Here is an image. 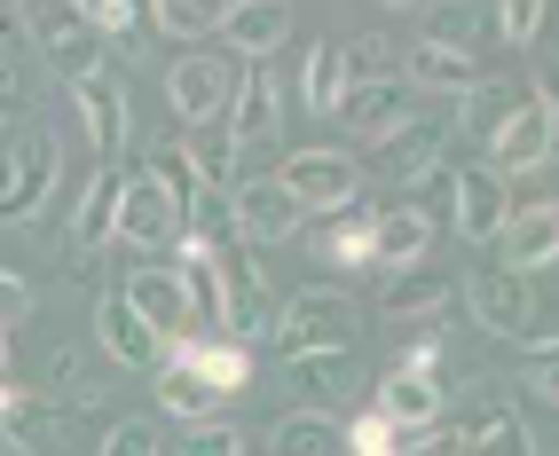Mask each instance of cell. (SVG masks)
<instances>
[{"label":"cell","instance_id":"43","mask_svg":"<svg viewBox=\"0 0 559 456\" xmlns=\"http://www.w3.org/2000/svg\"><path fill=\"white\" fill-rule=\"evenodd\" d=\"M95 456H158V425H151V417H119Z\"/></svg>","mask_w":559,"mask_h":456},{"label":"cell","instance_id":"48","mask_svg":"<svg viewBox=\"0 0 559 456\" xmlns=\"http://www.w3.org/2000/svg\"><path fill=\"white\" fill-rule=\"evenodd\" d=\"M528 386H536L544 401H559V338H544V355L528 362Z\"/></svg>","mask_w":559,"mask_h":456},{"label":"cell","instance_id":"42","mask_svg":"<svg viewBox=\"0 0 559 456\" xmlns=\"http://www.w3.org/2000/svg\"><path fill=\"white\" fill-rule=\"evenodd\" d=\"M536 24H544V0H504V9H489V32H497V40H512V48H528Z\"/></svg>","mask_w":559,"mask_h":456},{"label":"cell","instance_id":"9","mask_svg":"<svg viewBox=\"0 0 559 456\" xmlns=\"http://www.w3.org/2000/svg\"><path fill=\"white\" fill-rule=\"evenodd\" d=\"M284 386H292V401H300L308 417L347 409V401L362 394V347H347V355H300V362H284Z\"/></svg>","mask_w":559,"mask_h":456},{"label":"cell","instance_id":"21","mask_svg":"<svg viewBox=\"0 0 559 456\" xmlns=\"http://www.w3.org/2000/svg\"><path fill=\"white\" fill-rule=\"evenodd\" d=\"M426 252H433V220L418 205H386L379 228H370V268L409 276V268H426Z\"/></svg>","mask_w":559,"mask_h":456},{"label":"cell","instance_id":"19","mask_svg":"<svg viewBox=\"0 0 559 456\" xmlns=\"http://www.w3.org/2000/svg\"><path fill=\"white\" fill-rule=\"evenodd\" d=\"M497 268H512V276H536V268H551L559 260V205L544 197V205H512V220H504V237H497Z\"/></svg>","mask_w":559,"mask_h":456},{"label":"cell","instance_id":"22","mask_svg":"<svg viewBox=\"0 0 559 456\" xmlns=\"http://www.w3.org/2000/svg\"><path fill=\"white\" fill-rule=\"evenodd\" d=\"M119 189H127V173H119V166H95L87 197H80V220H71V237H63V252H71V260H95L110 237H119Z\"/></svg>","mask_w":559,"mask_h":456},{"label":"cell","instance_id":"24","mask_svg":"<svg viewBox=\"0 0 559 456\" xmlns=\"http://www.w3.org/2000/svg\"><path fill=\"white\" fill-rule=\"evenodd\" d=\"M370 228H379V213L355 197L347 213H331V220H300V237H308L316 260H331V268H370Z\"/></svg>","mask_w":559,"mask_h":456},{"label":"cell","instance_id":"16","mask_svg":"<svg viewBox=\"0 0 559 456\" xmlns=\"http://www.w3.org/2000/svg\"><path fill=\"white\" fill-rule=\"evenodd\" d=\"M71 103H80V127H87V142H95V158H103V166H119V158H127V142H134V110H127V87L103 71V80L71 87Z\"/></svg>","mask_w":559,"mask_h":456},{"label":"cell","instance_id":"6","mask_svg":"<svg viewBox=\"0 0 559 456\" xmlns=\"http://www.w3.org/2000/svg\"><path fill=\"white\" fill-rule=\"evenodd\" d=\"M457 299H465V315L489 331V338H536V284L528 276L473 268V276H457Z\"/></svg>","mask_w":559,"mask_h":456},{"label":"cell","instance_id":"17","mask_svg":"<svg viewBox=\"0 0 559 456\" xmlns=\"http://www.w3.org/2000/svg\"><path fill=\"white\" fill-rule=\"evenodd\" d=\"M370 409H379L394 433H433V425H450V394H441V377H418V370L379 377V401H370Z\"/></svg>","mask_w":559,"mask_h":456},{"label":"cell","instance_id":"46","mask_svg":"<svg viewBox=\"0 0 559 456\" xmlns=\"http://www.w3.org/2000/svg\"><path fill=\"white\" fill-rule=\"evenodd\" d=\"M433 362H441V331L426 323L418 338H409V347H402V370H418V377H433Z\"/></svg>","mask_w":559,"mask_h":456},{"label":"cell","instance_id":"23","mask_svg":"<svg viewBox=\"0 0 559 456\" xmlns=\"http://www.w3.org/2000/svg\"><path fill=\"white\" fill-rule=\"evenodd\" d=\"M110 370L95 347H56V362H48V401L56 409H103L110 401Z\"/></svg>","mask_w":559,"mask_h":456},{"label":"cell","instance_id":"15","mask_svg":"<svg viewBox=\"0 0 559 456\" xmlns=\"http://www.w3.org/2000/svg\"><path fill=\"white\" fill-rule=\"evenodd\" d=\"M71 425V409H56L40 386H0V441L16 456H48Z\"/></svg>","mask_w":559,"mask_h":456},{"label":"cell","instance_id":"5","mask_svg":"<svg viewBox=\"0 0 559 456\" xmlns=\"http://www.w3.org/2000/svg\"><path fill=\"white\" fill-rule=\"evenodd\" d=\"M24 24H32L24 40L40 48V63L56 71L63 87H87V80H103V56H110V48L87 32V16H80V9H24Z\"/></svg>","mask_w":559,"mask_h":456},{"label":"cell","instance_id":"13","mask_svg":"<svg viewBox=\"0 0 559 456\" xmlns=\"http://www.w3.org/2000/svg\"><path fill=\"white\" fill-rule=\"evenodd\" d=\"M551 149H559V110H544V103L528 95V103H520V119L489 142V158H480V166H489L497 181H512V173L551 166Z\"/></svg>","mask_w":559,"mask_h":456},{"label":"cell","instance_id":"50","mask_svg":"<svg viewBox=\"0 0 559 456\" xmlns=\"http://www.w3.org/2000/svg\"><path fill=\"white\" fill-rule=\"evenodd\" d=\"M0 386H9V331H0Z\"/></svg>","mask_w":559,"mask_h":456},{"label":"cell","instance_id":"45","mask_svg":"<svg viewBox=\"0 0 559 456\" xmlns=\"http://www.w3.org/2000/svg\"><path fill=\"white\" fill-rule=\"evenodd\" d=\"M32 308H40V291H32V284L16 276V268H0V331H16V323H24Z\"/></svg>","mask_w":559,"mask_h":456},{"label":"cell","instance_id":"30","mask_svg":"<svg viewBox=\"0 0 559 456\" xmlns=\"http://www.w3.org/2000/svg\"><path fill=\"white\" fill-rule=\"evenodd\" d=\"M80 16H87V32H95L119 63H142V56H151V9H127V0H87Z\"/></svg>","mask_w":559,"mask_h":456},{"label":"cell","instance_id":"25","mask_svg":"<svg viewBox=\"0 0 559 456\" xmlns=\"http://www.w3.org/2000/svg\"><path fill=\"white\" fill-rule=\"evenodd\" d=\"M221 32H229L237 63H269L284 48V32H292V9H276V0H237V9H221Z\"/></svg>","mask_w":559,"mask_h":456},{"label":"cell","instance_id":"34","mask_svg":"<svg viewBox=\"0 0 559 456\" xmlns=\"http://www.w3.org/2000/svg\"><path fill=\"white\" fill-rule=\"evenodd\" d=\"M504 417H512V386H504V377H465L450 425L457 433H489V425H504Z\"/></svg>","mask_w":559,"mask_h":456},{"label":"cell","instance_id":"29","mask_svg":"<svg viewBox=\"0 0 559 456\" xmlns=\"http://www.w3.org/2000/svg\"><path fill=\"white\" fill-rule=\"evenodd\" d=\"M520 103H528V87H520V80H480V87L457 95V127H465L473 142H497V134L520 119Z\"/></svg>","mask_w":559,"mask_h":456},{"label":"cell","instance_id":"11","mask_svg":"<svg viewBox=\"0 0 559 456\" xmlns=\"http://www.w3.org/2000/svg\"><path fill=\"white\" fill-rule=\"evenodd\" d=\"M95 355H103L110 370H151V377H158V362H166V338H158L151 323H142L119 291H110V299H95Z\"/></svg>","mask_w":559,"mask_h":456},{"label":"cell","instance_id":"31","mask_svg":"<svg viewBox=\"0 0 559 456\" xmlns=\"http://www.w3.org/2000/svg\"><path fill=\"white\" fill-rule=\"evenodd\" d=\"M340 103H347V56H340V40H316L300 63V110L340 119Z\"/></svg>","mask_w":559,"mask_h":456},{"label":"cell","instance_id":"7","mask_svg":"<svg viewBox=\"0 0 559 456\" xmlns=\"http://www.w3.org/2000/svg\"><path fill=\"white\" fill-rule=\"evenodd\" d=\"M269 323H276V291L260 276V260L245 244H221V331H229V347L269 338Z\"/></svg>","mask_w":559,"mask_h":456},{"label":"cell","instance_id":"47","mask_svg":"<svg viewBox=\"0 0 559 456\" xmlns=\"http://www.w3.org/2000/svg\"><path fill=\"white\" fill-rule=\"evenodd\" d=\"M402 456H465V441H457V425H433L418 441H402Z\"/></svg>","mask_w":559,"mask_h":456},{"label":"cell","instance_id":"26","mask_svg":"<svg viewBox=\"0 0 559 456\" xmlns=\"http://www.w3.org/2000/svg\"><path fill=\"white\" fill-rule=\"evenodd\" d=\"M402 87H409V95H465V87H480V63H473L465 48L418 40V48L402 56Z\"/></svg>","mask_w":559,"mask_h":456},{"label":"cell","instance_id":"4","mask_svg":"<svg viewBox=\"0 0 559 456\" xmlns=\"http://www.w3.org/2000/svg\"><path fill=\"white\" fill-rule=\"evenodd\" d=\"M276 181H284V197L300 205V220H331V213H347L362 197V166L347 149H292L276 166Z\"/></svg>","mask_w":559,"mask_h":456},{"label":"cell","instance_id":"38","mask_svg":"<svg viewBox=\"0 0 559 456\" xmlns=\"http://www.w3.org/2000/svg\"><path fill=\"white\" fill-rule=\"evenodd\" d=\"M418 24H426L418 40H441V48H465L473 56V40L489 32V9H426Z\"/></svg>","mask_w":559,"mask_h":456},{"label":"cell","instance_id":"32","mask_svg":"<svg viewBox=\"0 0 559 456\" xmlns=\"http://www.w3.org/2000/svg\"><path fill=\"white\" fill-rule=\"evenodd\" d=\"M269 456H347V425H340V417L292 409V417L269 425Z\"/></svg>","mask_w":559,"mask_h":456},{"label":"cell","instance_id":"40","mask_svg":"<svg viewBox=\"0 0 559 456\" xmlns=\"http://www.w3.org/2000/svg\"><path fill=\"white\" fill-rule=\"evenodd\" d=\"M465 441V456H536V433H528V417H504V425H489V433H457Z\"/></svg>","mask_w":559,"mask_h":456},{"label":"cell","instance_id":"28","mask_svg":"<svg viewBox=\"0 0 559 456\" xmlns=\"http://www.w3.org/2000/svg\"><path fill=\"white\" fill-rule=\"evenodd\" d=\"M158 409L174 417L181 433H198V425H221V409H229V401H221L190 362H174V355H166V362H158Z\"/></svg>","mask_w":559,"mask_h":456},{"label":"cell","instance_id":"2","mask_svg":"<svg viewBox=\"0 0 559 456\" xmlns=\"http://www.w3.org/2000/svg\"><path fill=\"white\" fill-rule=\"evenodd\" d=\"M237 80H245V63H237V56L190 48V56H174V71H166V110H174V119L190 127V134H205V127L229 119Z\"/></svg>","mask_w":559,"mask_h":456},{"label":"cell","instance_id":"1","mask_svg":"<svg viewBox=\"0 0 559 456\" xmlns=\"http://www.w3.org/2000/svg\"><path fill=\"white\" fill-rule=\"evenodd\" d=\"M269 338L284 347V362H300V355H347L355 338H362V308H355L347 291H331V284L292 291V299H276Z\"/></svg>","mask_w":559,"mask_h":456},{"label":"cell","instance_id":"41","mask_svg":"<svg viewBox=\"0 0 559 456\" xmlns=\"http://www.w3.org/2000/svg\"><path fill=\"white\" fill-rule=\"evenodd\" d=\"M402 441H418V433H394L379 409H362L347 425V456H402Z\"/></svg>","mask_w":559,"mask_h":456},{"label":"cell","instance_id":"35","mask_svg":"<svg viewBox=\"0 0 559 456\" xmlns=\"http://www.w3.org/2000/svg\"><path fill=\"white\" fill-rule=\"evenodd\" d=\"M151 32H166V40H181V48H198L205 32H221V9H213V0H158V9H151Z\"/></svg>","mask_w":559,"mask_h":456},{"label":"cell","instance_id":"49","mask_svg":"<svg viewBox=\"0 0 559 456\" xmlns=\"http://www.w3.org/2000/svg\"><path fill=\"white\" fill-rule=\"evenodd\" d=\"M528 95H536L544 110H559V56H544V63H536V87H528Z\"/></svg>","mask_w":559,"mask_h":456},{"label":"cell","instance_id":"44","mask_svg":"<svg viewBox=\"0 0 559 456\" xmlns=\"http://www.w3.org/2000/svg\"><path fill=\"white\" fill-rule=\"evenodd\" d=\"M174 456H245V433L221 417V425H198V433H181V448Z\"/></svg>","mask_w":559,"mask_h":456},{"label":"cell","instance_id":"14","mask_svg":"<svg viewBox=\"0 0 559 456\" xmlns=\"http://www.w3.org/2000/svg\"><path fill=\"white\" fill-rule=\"evenodd\" d=\"M237 244L260 252V244H292L300 237V205L284 197V181L276 173H260V181H237Z\"/></svg>","mask_w":559,"mask_h":456},{"label":"cell","instance_id":"10","mask_svg":"<svg viewBox=\"0 0 559 456\" xmlns=\"http://www.w3.org/2000/svg\"><path fill=\"white\" fill-rule=\"evenodd\" d=\"M441 181H450L457 237H473V244H497V237H504V220H512V189H504L489 166H450Z\"/></svg>","mask_w":559,"mask_h":456},{"label":"cell","instance_id":"27","mask_svg":"<svg viewBox=\"0 0 559 456\" xmlns=\"http://www.w3.org/2000/svg\"><path fill=\"white\" fill-rule=\"evenodd\" d=\"M340 119L355 127V142H386L394 127L418 119V95H409L402 80H379V87H355V95L340 103Z\"/></svg>","mask_w":559,"mask_h":456},{"label":"cell","instance_id":"20","mask_svg":"<svg viewBox=\"0 0 559 456\" xmlns=\"http://www.w3.org/2000/svg\"><path fill=\"white\" fill-rule=\"evenodd\" d=\"M119 299H127V308H134L142 323H151L158 338H166V347L181 338V323H190V291H181V276L166 268V260H151V268H134V276L119 284Z\"/></svg>","mask_w":559,"mask_h":456},{"label":"cell","instance_id":"36","mask_svg":"<svg viewBox=\"0 0 559 456\" xmlns=\"http://www.w3.org/2000/svg\"><path fill=\"white\" fill-rule=\"evenodd\" d=\"M340 56H347V95H355V87H379V80H402V71H394V48L379 40V32L340 40Z\"/></svg>","mask_w":559,"mask_h":456},{"label":"cell","instance_id":"3","mask_svg":"<svg viewBox=\"0 0 559 456\" xmlns=\"http://www.w3.org/2000/svg\"><path fill=\"white\" fill-rule=\"evenodd\" d=\"M63 173V149L48 127H24L16 142H0V228H24L48 205V189Z\"/></svg>","mask_w":559,"mask_h":456},{"label":"cell","instance_id":"39","mask_svg":"<svg viewBox=\"0 0 559 456\" xmlns=\"http://www.w3.org/2000/svg\"><path fill=\"white\" fill-rule=\"evenodd\" d=\"M181 158H190L198 189H237V149H229V142H213V134H198V142H181Z\"/></svg>","mask_w":559,"mask_h":456},{"label":"cell","instance_id":"8","mask_svg":"<svg viewBox=\"0 0 559 456\" xmlns=\"http://www.w3.org/2000/svg\"><path fill=\"white\" fill-rule=\"evenodd\" d=\"M119 237L134 252H174L181 237H190V220H181V205L151 173H127V189H119Z\"/></svg>","mask_w":559,"mask_h":456},{"label":"cell","instance_id":"37","mask_svg":"<svg viewBox=\"0 0 559 456\" xmlns=\"http://www.w3.org/2000/svg\"><path fill=\"white\" fill-rule=\"evenodd\" d=\"M441 299H450V284H433L426 268H409V276H394V284L379 291V308H386V315H441Z\"/></svg>","mask_w":559,"mask_h":456},{"label":"cell","instance_id":"33","mask_svg":"<svg viewBox=\"0 0 559 456\" xmlns=\"http://www.w3.org/2000/svg\"><path fill=\"white\" fill-rule=\"evenodd\" d=\"M166 355H174V362H190V370L205 377V386H213L221 401H229V394L245 386V377H252V355H245V347H229V338H221V347H198V338H174Z\"/></svg>","mask_w":559,"mask_h":456},{"label":"cell","instance_id":"18","mask_svg":"<svg viewBox=\"0 0 559 456\" xmlns=\"http://www.w3.org/2000/svg\"><path fill=\"white\" fill-rule=\"evenodd\" d=\"M370 149H379V173H386V181H409V189H418V181L433 173V158L450 149V119H433V110H418L409 127H394L386 142H370Z\"/></svg>","mask_w":559,"mask_h":456},{"label":"cell","instance_id":"12","mask_svg":"<svg viewBox=\"0 0 559 456\" xmlns=\"http://www.w3.org/2000/svg\"><path fill=\"white\" fill-rule=\"evenodd\" d=\"M229 149L237 158H260V149L276 142V127H284V87L269 80L260 63H245V80H237V103H229Z\"/></svg>","mask_w":559,"mask_h":456},{"label":"cell","instance_id":"51","mask_svg":"<svg viewBox=\"0 0 559 456\" xmlns=\"http://www.w3.org/2000/svg\"><path fill=\"white\" fill-rule=\"evenodd\" d=\"M551 166H559V149H551Z\"/></svg>","mask_w":559,"mask_h":456}]
</instances>
